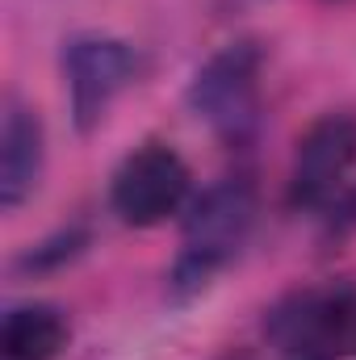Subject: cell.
Returning a JSON list of instances; mask_svg holds the SVG:
<instances>
[{
	"instance_id": "obj_6",
	"label": "cell",
	"mask_w": 356,
	"mask_h": 360,
	"mask_svg": "<svg viewBox=\"0 0 356 360\" xmlns=\"http://www.w3.org/2000/svg\"><path fill=\"white\" fill-rule=\"evenodd\" d=\"M356 164V122L348 113H327L319 117L293 151L289 168V205L293 210H327L344 188L348 172Z\"/></svg>"
},
{
	"instance_id": "obj_2",
	"label": "cell",
	"mask_w": 356,
	"mask_h": 360,
	"mask_svg": "<svg viewBox=\"0 0 356 360\" xmlns=\"http://www.w3.org/2000/svg\"><path fill=\"white\" fill-rule=\"evenodd\" d=\"M260 72H265V55L256 42H227L193 72L189 109L210 126L218 143L252 147L265 117Z\"/></svg>"
},
{
	"instance_id": "obj_7",
	"label": "cell",
	"mask_w": 356,
	"mask_h": 360,
	"mask_svg": "<svg viewBox=\"0 0 356 360\" xmlns=\"http://www.w3.org/2000/svg\"><path fill=\"white\" fill-rule=\"evenodd\" d=\"M46 168V130L42 117L21 101V96H4V122H0V205L13 214L21 210Z\"/></svg>"
},
{
	"instance_id": "obj_5",
	"label": "cell",
	"mask_w": 356,
	"mask_h": 360,
	"mask_svg": "<svg viewBox=\"0 0 356 360\" xmlns=\"http://www.w3.org/2000/svg\"><path fill=\"white\" fill-rule=\"evenodd\" d=\"M139 76V55L126 38L113 34H76L63 46V84L72 122L80 134L96 130L109 113V105L134 84Z\"/></svg>"
},
{
	"instance_id": "obj_4",
	"label": "cell",
	"mask_w": 356,
	"mask_h": 360,
	"mask_svg": "<svg viewBox=\"0 0 356 360\" xmlns=\"http://www.w3.org/2000/svg\"><path fill=\"white\" fill-rule=\"evenodd\" d=\"M189 164L168 143H143L113 168L109 210L122 226L151 231L189 210Z\"/></svg>"
},
{
	"instance_id": "obj_9",
	"label": "cell",
	"mask_w": 356,
	"mask_h": 360,
	"mask_svg": "<svg viewBox=\"0 0 356 360\" xmlns=\"http://www.w3.org/2000/svg\"><path fill=\"white\" fill-rule=\"evenodd\" d=\"M89 248V231H59V235H51L46 243H38L34 252H25L21 260H17V269L25 272H46V269H59V264H72L80 252Z\"/></svg>"
},
{
	"instance_id": "obj_10",
	"label": "cell",
	"mask_w": 356,
	"mask_h": 360,
	"mask_svg": "<svg viewBox=\"0 0 356 360\" xmlns=\"http://www.w3.org/2000/svg\"><path fill=\"white\" fill-rule=\"evenodd\" d=\"M327 214H331V226H336V231H356V184H348V188L327 205Z\"/></svg>"
},
{
	"instance_id": "obj_3",
	"label": "cell",
	"mask_w": 356,
	"mask_h": 360,
	"mask_svg": "<svg viewBox=\"0 0 356 360\" xmlns=\"http://www.w3.org/2000/svg\"><path fill=\"white\" fill-rule=\"evenodd\" d=\"M268 344L285 360H340L356 352V289L306 285L265 314Z\"/></svg>"
},
{
	"instance_id": "obj_1",
	"label": "cell",
	"mask_w": 356,
	"mask_h": 360,
	"mask_svg": "<svg viewBox=\"0 0 356 360\" xmlns=\"http://www.w3.org/2000/svg\"><path fill=\"white\" fill-rule=\"evenodd\" d=\"M256 184L248 176H222L189 201L180 252L168 272L172 302H193L197 293H205L214 276L239 256L256 226Z\"/></svg>"
},
{
	"instance_id": "obj_8",
	"label": "cell",
	"mask_w": 356,
	"mask_h": 360,
	"mask_svg": "<svg viewBox=\"0 0 356 360\" xmlns=\"http://www.w3.org/2000/svg\"><path fill=\"white\" fill-rule=\"evenodd\" d=\"M72 327L59 306L21 302L4 310L0 323V360H59L68 352Z\"/></svg>"
}]
</instances>
